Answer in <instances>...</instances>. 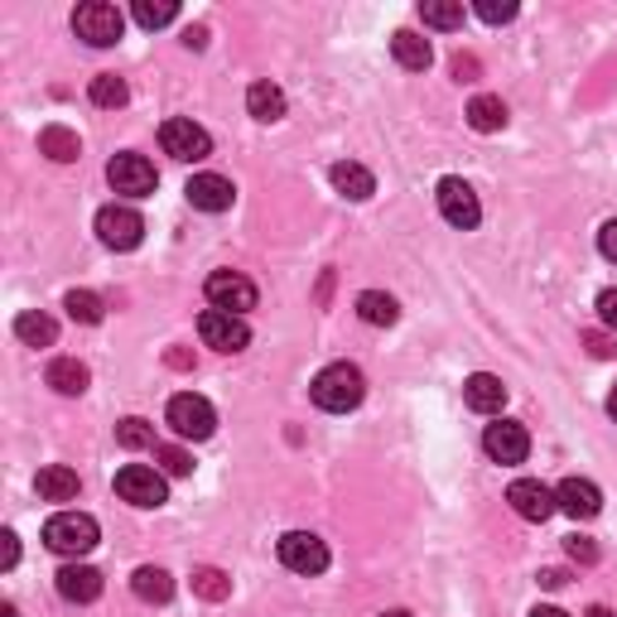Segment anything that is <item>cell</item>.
I'll return each instance as SVG.
<instances>
[{
    "instance_id": "obj_1",
    "label": "cell",
    "mask_w": 617,
    "mask_h": 617,
    "mask_svg": "<svg viewBox=\"0 0 617 617\" xmlns=\"http://www.w3.org/2000/svg\"><path fill=\"white\" fill-rule=\"evenodd\" d=\"M313 406L329 410V415H348L362 406V396H367V382H362V372L352 367V362H333V367H323L319 376H313L309 386Z\"/></svg>"
},
{
    "instance_id": "obj_2",
    "label": "cell",
    "mask_w": 617,
    "mask_h": 617,
    "mask_svg": "<svg viewBox=\"0 0 617 617\" xmlns=\"http://www.w3.org/2000/svg\"><path fill=\"white\" fill-rule=\"evenodd\" d=\"M97 540H102V531H97V521L87 511H58L44 521V546L54 550V555L78 560L87 550H97Z\"/></svg>"
},
{
    "instance_id": "obj_3",
    "label": "cell",
    "mask_w": 617,
    "mask_h": 617,
    "mask_svg": "<svg viewBox=\"0 0 617 617\" xmlns=\"http://www.w3.org/2000/svg\"><path fill=\"white\" fill-rule=\"evenodd\" d=\"M73 34L87 40L92 48H111V44H121L125 20L117 5H107V0H87V5L73 10Z\"/></svg>"
},
{
    "instance_id": "obj_4",
    "label": "cell",
    "mask_w": 617,
    "mask_h": 617,
    "mask_svg": "<svg viewBox=\"0 0 617 617\" xmlns=\"http://www.w3.org/2000/svg\"><path fill=\"white\" fill-rule=\"evenodd\" d=\"M159 145H165V155L184 159V165H198V159L212 155V135L188 117H169L165 125H159Z\"/></svg>"
},
{
    "instance_id": "obj_5",
    "label": "cell",
    "mask_w": 617,
    "mask_h": 617,
    "mask_svg": "<svg viewBox=\"0 0 617 617\" xmlns=\"http://www.w3.org/2000/svg\"><path fill=\"white\" fill-rule=\"evenodd\" d=\"M97 236H102V246H111V251H135L145 236V218L131 203H107L97 212Z\"/></svg>"
},
{
    "instance_id": "obj_6",
    "label": "cell",
    "mask_w": 617,
    "mask_h": 617,
    "mask_svg": "<svg viewBox=\"0 0 617 617\" xmlns=\"http://www.w3.org/2000/svg\"><path fill=\"white\" fill-rule=\"evenodd\" d=\"M165 420H169V430L179 439H208L212 430H218V410H212L203 396H194V392L174 396L169 410H165Z\"/></svg>"
},
{
    "instance_id": "obj_7",
    "label": "cell",
    "mask_w": 617,
    "mask_h": 617,
    "mask_svg": "<svg viewBox=\"0 0 617 617\" xmlns=\"http://www.w3.org/2000/svg\"><path fill=\"white\" fill-rule=\"evenodd\" d=\"M117 493H121V502L150 511V507H165L169 487H165V477H159L155 469H145V463H125V469L117 473Z\"/></svg>"
},
{
    "instance_id": "obj_8",
    "label": "cell",
    "mask_w": 617,
    "mask_h": 617,
    "mask_svg": "<svg viewBox=\"0 0 617 617\" xmlns=\"http://www.w3.org/2000/svg\"><path fill=\"white\" fill-rule=\"evenodd\" d=\"M280 564L285 570H295V574H323L329 570V546H323L319 536H309V531H289L280 536Z\"/></svg>"
},
{
    "instance_id": "obj_9",
    "label": "cell",
    "mask_w": 617,
    "mask_h": 617,
    "mask_svg": "<svg viewBox=\"0 0 617 617\" xmlns=\"http://www.w3.org/2000/svg\"><path fill=\"white\" fill-rule=\"evenodd\" d=\"M203 289H208V305L222 309V313H246V309H256V285H251L246 275H236V271H212Z\"/></svg>"
},
{
    "instance_id": "obj_10",
    "label": "cell",
    "mask_w": 617,
    "mask_h": 617,
    "mask_svg": "<svg viewBox=\"0 0 617 617\" xmlns=\"http://www.w3.org/2000/svg\"><path fill=\"white\" fill-rule=\"evenodd\" d=\"M107 179L125 198H150L155 194V184H159V174H155V165H150L145 155H117L107 165Z\"/></svg>"
},
{
    "instance_id": "obj_11",
    "label": "cell",
    "mask_w": 617,
    "mask_h": 617,
    "mask_svg": "<svg viewBox=\"0 0 617 617\" xmlns=\"http://www.w3.org/2000/svg\"><path fill=\"white\" fill-rule=\"evenodd\" d=\"M439 212H444V222L459 227V232H473V227L483 222V203H477V194L463 179H439Z\"/></svg>"
},
{
    "instance_id": "obj_12",
    "label": "cell",
    "mask_w": 617,
    "mask_h": 617,
    "mask_svg": "<svg viewBox=\"0 0 617 617\" xmlns=\"http://www.w3.org/2000/svg\"><path fill=\"white\" fill-rule=\"evenodd\" d=\"M198 338H203L208 348L218 352H242L251 343V329L242 313H222V309H208L203 319H198Z\"/></svg>"
},
{
    "instance_id": "obj_13",
    "label": "cell",
    "mask_w": 617,
    "mask_h": 617,
    "mask_svg": "<svg viewBox=\"0 0 617 617\" xmlns=\"http://www.w3.org/2000/svg\"><path fill=\"white\" fill-rule=\"evenodd\" d=\"M507 502L521 521H550V516L560 511L555 493H550L546 483H536V477H516V483L507 487Z\"/></svg>"
},
{
    "instance_id": "obj_14",
    "label": "cell",
    "mask_w": 617,
    "mask_h": 617,
    "mask_svg": "<svg viewBox=\"0 0 617 617\" xmlns=\"http://www.w3.org/2000/svg\"><path fill=\"white\" fill-rule=\"evenodd\" d=\"M483 449H487V459L493 463H526V453H531V434H526V425H516V420H497V425H487Z\"/></svg>"
},
{
    "instance_id": "obj_15",
    "label": "cell",
    "mask_w": 617,
    "mask_h": 617,
    "mask_svg": "<svg viewBox=\"0 0 617 617\" xmlns=\"http://www.w3.org/2000/svg\"><path fill=\"white\" fill-rule=\"evenodd\" d=\"M184 194L198 212H227L236 203V188H232V179H222V174H194V179L184 184Z\"/></svg>"
},
{
    "instance_id": "obj_16",
    "label": "cell",
    "mask_w": 617,
    "mask_h": 617,
    "mask_svg": "<svg viewBox=\"0 0 617 617\" xmlns=\"http://www.w3.org/2000/svg\"><path fill=\"white\" fill-rule=\"evenodd\" d=\"M555 502H560V511H570L574 521H594V516L603 511V493L588 477H564V483L555 487Z\"/></svg>"
},
{
    "instance_id": "obj_17",
    "label": "cell",
    "mask_w": 617,
    "mask_h": 617,
    "mask_svg": "<svg viewBox=\"0 0 617 617\" xmlns=\"http://www.w3.org/2000/svg\"><path fill=\"white\" fill-rule=\"evenodd\" d=\"M463 400H469V410H477V415H497L507 406V386H502L493 372H473L469 382H463Z\"/></svg>"
},
{
    "instance_id": "obj_18",
    "label": "cell",
    "mask_w": 617,
    "mask_h": 617,
    "mask_svg": "<svg viewBox=\"0 0 617 617\" xmlns=\"http://www.w3.org/2000/svg\"><path fill=\"white\" fill-rule=\"evenodd\" d=\"M54 579H58V594L68 603H92L102 594V574H97L92 564H63Z\"/></svg>"
},
{
    "instance_id": "obj_19",
    "label": "cell",
    "mask_w": 617,
    "mask_h": 617,
    "mask_svg": "<svg viewBox=\"0 0 617 617\" xmlns=\"http://www.w3.org/2000/svg\"><path fill=\"white\" fill-rule=\"evenodd\" d=\"M329 179H333L338 194L352 198V203H367V198L376 194V179L362 165H352V159H338V165L329 169Z\"/></svg>"
},
{
    "instance_id": "obj_20",
    "label": "cell",
    "mask_w": 617,
    "mask_h": 617,
    "mask_svg": "<svg viewBox=\"0 0 617 617\" xmlns=\"http://www.w3.org/2000/svg\"><path fill=\"white\" fill-rule=\"evenodd\" d=\"M392 54H396V63L406 73H425L434 63V48H430V40H420L415 30H396L392 34Z\"/></svg>"
},
{
    "instance_id": "obj_21",
    "label": "cell",
    "mask_w": 617,
    "mask_h": 617,
    "mask_svg": "<svg viewBox=\"0 0 617 617\" xmlns=\"http://www.w3.org/2000/svg\"><path fill=\"white\" fill-rule=\"evenodd\" d=\"M246 111L256 121H280L285 117V92L275 82H251L246 87Z\"/></svg>"
},
{
    "instance_id": "obj_22",
    "label": "cell",
    "mask_w": 617,
    "mask_h": 617,
    "mask_svg": "<svg viewBox=\"0 0 617 617\" xmlns=\"http://www.w3.org/2000/svg\"><path fill=\"white\" fill-rule=\"evenodd\" d=\"M34 487H40V497H44V502H73V497L82 493L78 473H73V469H58V463L34 477Z\"/></svg>"
},
{
    "instance_id": "obj_23",
    "label": "cell",
    "mask_w": 617,
    "mask_h": 617,
    "mask_svg": "<svg viewBox=\"0 0 617 617\" xmlns=\"http://www.w3.org/2000/svg\"><path fill=\"white\" fill-rule=\"evenodd\" d=\"M131 588L141 603H169L174 598V579L165 570H155V564H145V570L131 574Z\"/></svg>"
},
{
    "instance_id": "obj_24",
    "label": "cell",
    "mask_w": 617,
    "mask_h": 617,
    "mask_svg": "<svg viewBox=\"0 0 617 617\" xmlns=\"http://www.w3.org/2000/svg\"><path fill=\"white\" fill-rule=\"evenodd\" d=\"M48 386H54L58 396H82V392H87V367H82L78 357L48 362Z\"/></svg>"
},
{
    "instance_id": "obj_25",
    "label": "cell",
    "mask_w": 617,
    "mask_h": 617,
    "mask_svg": "<svg viewBox=\"0 0 617 617\" xmlns=\"http://www.w3.org/2000/svg\"><path fill=\"white\" fill-rule=\"evenodd\" d=\"M15 338H20V343H30V348H54L58 323L48 319V313L30 309V313H20V319H15Z\"/></svg>"
},
{
    "instance_id": "obj_26",
    "label": "cell",
    "mask_w": 617,
    "mask_h": 617,
    "mask_svg": "<svg viewBox=\"0 0 617 617\" xmlns=\"http://www.w3.org/2000/svg\"><path fill=\"white\" fill-rule=\"evenodd\" d=\"M357 313L367 323H376V329H392V323L400 319V305L392 295H382V289H362V295H357Z\"/></svg>"
},
{
    "instance_id": "obj_27",
    "label": "cell",
    "mask_w": 617,
    "mask_h": 617,
    "mask_svg": "<svg viewBox=\"0 0 617 617\" xmlns=\"http://www.w3.org/2000/svg\"><path fill=\"white\" fill-rule=\"evenodd\" d=\"M40 150L48 159H58V165H73V159L82 155L78 135H73L68 125H44V131H40Z\"/></svg>"
},
{
    "instance_id": "obj_28",
    "label": "cell",
    "mask_w": 617,
    "mask_h": 617,
    "mask_svg": "<svg viewBox=\"0 0 617 617\" xmlns=\"http://www.w3.org/2000/svg\"><path fill=\"white\" fill-rule=\"evenodd\" d=\"M469 125L473 131H483V135H493V131H502L507 125V107H502V97H473L469 102Z\"/></svg>"
},
{
    "instance_id": "obj_29",
    "label": "cell",
    "mask_w": 617,
    "mask_h": 617,
    "mask_svg": "<svg viewBox=\"0 0 617 617\" xmlns=\"http://www.w3.org/2000/svg\"><path fill=\"white\" fill-rule=\"evenodd\" d=\"M63 309H68L73 323H102V313H107L92 289H68V295H63Z\"/></svg>"
},
{
    "instance_id": "obj_30",
    "label": "cell",
    "mask_w": 617,
    "mask_h": 617,
    "mask_svg": "<svg viewBox=\"0 0 617 617\" xmlns=\"http://www.w3.org/2000/svg\"><path fill=\"white\" fill-rule=\"evenodd\" d=\"M420 20L434 30H459L463 24V5L459 0H420Z\"/></svg>"
},
{
    "instance_id": "obj_31",
    "label": "cell",
    "mask_w": 617,
    "mask_h": 617,
    "mask_svg": "<svg viewBox=\"0 0 617 617\" xmlns=\"http://www.w3.org/2000/svg\"><path fill=\"white\" fill-rule=\"evenodd\" d=\"M174 15H179L174 0H135V24L141 30H165V24H174Z\"/></svg>"
},
{
    "instance_id": "obj_32",
    "label": "cell",
    "mask_w": 617,
    "mask_h": 617,
    "mask_svg": "<svg viewBox=\"0 0 617 617\" xmlns=\"http://www.w3.org/2000/svg\"><path fill=\"white\" fill-rule=\"evenodd\" d=\"M194 594L208 598V603H222L227 594H232V579H227L222 570H212V564H203V570H194Z\"/></svg>"
},
{
    "instance_id": "obj_33",
    "label": "cell",
    "mask_w": 617,
    "mask_h": 617,
    "mask_svg": "<svg viewBox=\"0 0 617 617\" xmlns=\"http://www.w3.org/2000/svg\"><path fill=\"white\" fill-rule=\"evenodd\" d=\"M117 444L121 449H155V425L141 420V415H131V420L117 425Z\"/></svg>"
},
{
    "instance_id": "obj_34",
    "label": "cell",
    "mask_w": 617,
    "mask_h": 617,
    "mask_svg": "<svg viewBox=\"0 0 617 617\" xmlns=\"http://www.w3.org/2000/svg\"><path fill=\"white\" fill-rule=\"evenodd\" d=\"M92 102L97 107H125L131 102V87H125L117 73H102V78H92Z\"/></svg>"
},
{
    "instance_id": "obj_35",
    "label": "cell",
    "mask_w": 617,
    "mask_h": 617,
    "mask_svg": "<svg viewBox=\"0 0 617 617\" xmlns=\"http://www.w3.org/2000/svg\"><path fill=\"white\" fill-rule=\"evenodd\" d=\"M155 463L169 477H188V473H194V459H188L184 449H174V444H155Z\"/></svg>"
},
{
    "instance_id": "obj_36",
    "label": "cell",
    "mask_w": 617,
    "mask_h": 617,
    "mask_svg": "<svg viewBox=\"0 0 617 617\" xmlns=\"http://www.w3.org/2000/svg\"><path fill=\"white\" fill-rule=\"evenodd\" d=\"M477 20H487V24H507L516 20V0H477Z\"/></svg>"
},
{
    "instance_id": "obj_37",
    "label": "cell",
    "mask_w": 617,
    "mask_h": 617,
    "mask_svg": "<svg viewBox=\"0 0 617 617\" xmlns=\"http://www.w3.org/2000/svg\"><path fill=\"white\" fill-rule=\"evenodd\" d=\"M564 550H570V560H579V564H594L598 560V546H594V540H584V536H574Z\"/></svg>"
},
{
    "instance_id": "obj_38",
    "label": "cell",
    "mask_w": 617,
    "mask_h": 617,
    "mask_svg": "<svg viewBox=\"0 0 617 617\" xmlns=\"http://www.w3.org/2000/svg\"><path fill=\"white\" fill-rule=\"evenodd\" d=\"M584 348L594 357H617V338H603V333H584Z\"/></svg>"
},
{
    "instance_id": "obj_39",
    "label": "cell",
    "mask_w": 617,
    "mask_h": 617,
    "mask_svg": "<svg viewBox=\"0 0 617 617\" xmlns=\"http://www.w3.org/2000/svg\"><path fill=\"white\" fill-rule=\"evenodd\" d=\"M598 319L617 333V289H603V295H598Z\"/></svg>"
},
{
    "instance_id": "obj_40",
    "label": "cell",
    "mask_w": 617,
    "mask_h": 617,
    "mask_svg": "<svg viewBox=\"0 0 617 617\" xmlns=\"http://www.w3.org/2000/svg\"><path fill=\"white\" fill-rule=\"evenodd\" d=\"M15 560H20V540L15 531H5L0 536V570H15Z\"/></svg>"
},
{
    "instance_id": "obj_41",
    "label": "cell",
    "mask_w": 617,
    "mask_h": 617,
    "mask_svg": "<svg viewBox=\"0 0 617 617\" xmlns=\"http://www.w3.org/2000/svg\"><path fill=\"white\" fill-rule=\"evenodd\" d=\"M598 251H603V256H608V261H617V218H613V222L598 232Z\"/></svg>"
},
{
    "instance_id": "obj_42",
    "label": "cell",
    "mask_w": 617,
    "mask_h": 617,
    "mask_svg": "<svg viewBox=\"0 0 617 617\" xmlns=\"http://www.w3.org/2000/svg\"><path fill=\"white\" fill-rule=\"evenodd\" d=\"M453 78H459V82H473L477 78V58H453Z\"/></svg>"
},
{
    "instance_id": "obj_43",
    "label": "cell",
    "mask_w": 617,
    "mask_h": 617,
    "mask_svg": "<svg viewBox=\"0 0 617 617\" xmlns=\"http://www.w3.org/2000/svg\"><path fill=\"white\" fill-rule=\"evenodd\" d=\"M184 44H188V48H203V44H208V30H203V24H194V30H184Z\"/></svg>"
},
{
    "instance_id": "obj_44",
    "label": "cell",
    "mask_w": 617,
    "mask_h": 617,
    "mask_svg": "<svg viewBox=\"0 0 617 617\" xmlns=\"http://www.w3.org/2000/svg\"><path fill=\"white\" fill-rule=\"evenodd\" d=\"M540 584H546V588H564V570H540Z\"/></svg>"
},
{
    "instance_id": "obj_45",
    "label": "cell",
    "mask_w": 617,
    "mask_h": 617,
    "mask_svg": "<svg viewBox=\"0 0 617 617\" xmlns=\"http://www.w3.org/2000/svg\"><path fill=\"white\" fill-rule=\"evenodd\" d=\"M531 617H570V613H560V608H536Z\"/></svg>"
},
{
    "instance_id": "obj_46",
    "label": "cell",
    "mask_w": 617,
    "mask_h": 617,
    "mask_svg": "<svg viewBox=\"0 0 617 617\" xmlns=\"http://www.w3.org/2000/svg\"><path fill=\"white\" fill-rule=\"evenodd\" d=\"M608 415H613V420H617V386H613V392H608Z\"/></svg>"
},
{
    "instance_id": "obj_47",
    "label": "cell",
    "mask_w": 617,
    "mask_h": 617,
    "mask_svg": "<svg viewBox=\"0 0 617 617\" xmlns=\"http://www.w3.org/2000/svg\"><path fill=\"white\" fill-rule=\"evenodd\" d=\"M588 617H617L613 608H588Z\"/></svg>"
},
{
    "instance_id": "obj_48",
    "label": "cell",
    "mask_w": 617,
    "mask_h": 617,
    "mask_svg": "<svg viewBox=\"0 0 617 617\" xmlns=\"http://www.w3.org/2000/svg\"><path fill=\"white\" fill-rule=\"evenodd\" d=\"M0 617H15V603H0Z\"/></svg>"
},
{
    "instance_id": "obj_49",
    "label": "cell",
    "mask_w": 617,
    "mask_h": 617,
    "mask_svg": "<svg viewBox=\"0 0 617 617\" xmlns=\"http://www.w3.org/2000/svg\"><path fill=\"white\" fill-rule=\"evenodd\" d=\"M382 617H415V613H406V608H392V613H382Z\"/></svg>"
}]
</instances>
